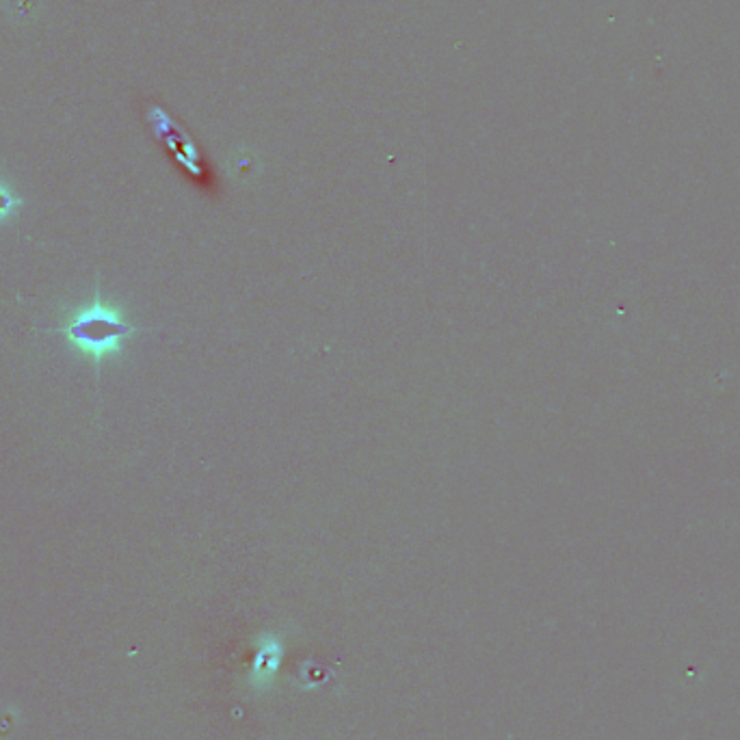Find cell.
I'll use <instances>...</instances> for the list:
<instances>
[{"label": "cell", "instance_id": "1", "mask_svg": "<svg viewBox=\"0 0 740 740\" xmlns=\"http://www.w3.org/2000/svg\"><path fill=\"white\" fill-rule=\"evenodd\" d=\"M143 332L141 327L128 323L120 308L102 299V288L96 284L94 299L78 306L63 316V325L48 329V334H59L70 342L72 349L91 362L96 379L100 368L120 355L128 340Z\"/></svg>", "mask_w": 740, "mask_h": 740}, {"label": "cell", "instance_id": "2", "mask_svg": "<svg viewBox=\"0 0 740 740\" xmlns=\"http://www.w3.org/2000/svg\"><path fill=\"white\" fill-rule=\"evenodd\" d=\"M20 206H22V197L13 193L11 184H7L5 180H0V226H3L5 221H9L13 215H16V210Z\"/></svg>", "mask_w": 740, "mask_h": 740}]
</instances>
